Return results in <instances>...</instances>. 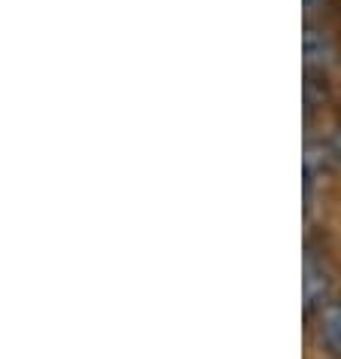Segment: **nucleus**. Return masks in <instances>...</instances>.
Here are the masks:
<instances>
[{
	"instance_id": "f257e3e1",
	"label": "nucleus",
	"mask_w": 341,
	"mask_h": 359,
	"mask_svg": "<svg viewBox=\"0 0 341 359\" xmlns=\"http://www.w3.org/2000/svg\"><path fill=\"white\" fill-rule=\"evenodd\" d=\"M302 290H305V311H314L317 304H323L329 292V271L326 265L314 256V250L305 253V280H302Z\"/></svg>"
},
{
	"instance_id": "f03ea898",
	"label": "nucleus",
	"mask_w": 341,
	"mask_h": 359,
	"mask_svg": "<svg viewBox=\"0 0 341 359\" xmlns=\"http://www.w3.org/2000/svg\"><path fill=\"white\" fill-rule=\"evenodd\" d=\"M332 58V43L326 31L308 28L305 31V61H308V70H320L326 67V61Z\"/></svg>"
},
{
	"instance_id": "7ed1b4c3",
	"label": "nucleus",
	"mask_w": 341,
	"mask_h": 359,
	"mask_svg": "<svg viewBox=\"0 0 341 359\" xmlns=\"http://www.w3.org/2000/svg\"><path fill=\"white\" fill-rule=\"evenodd\" d=\"M320 341L335 359H341V302H332L320 317Z\"/></svg>"
},
{
	"instance_id": "20e7f679",
	"label": "nucleus",
	"mask_w": 341,
	"mask_h": 359,
	"mask_svg": "<svg viewBox=\"0 0 341 359\" xmlns=\"http://www.w3.org/2000/svg\"><path fill=\"white\" fill-rule=\"evenodd\" d=\"M326 149H329V158L332 161H341V131H335L332 137L326 140Z\"/></svg>"
}]
</instances>
